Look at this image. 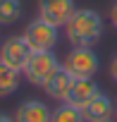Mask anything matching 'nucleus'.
Here are the masks:
<instances>
[{"label": "nucleus", "mask_w": 117, "mask_h": 122, "mask_svg": "<svg viewBox=\"0 0 117 122\" xmlns=\"http://www.w3.org/2000/svg\"><path fill=\"white\" fill-rule=\"evenodd\" d=\"M74 10H77L74 0H38V17L50 22L57 29L69 22Z\"/></svg>", "instance_id": "423d86ee"}, {"label": "nucleus", "mask_w": 117, "mask_h": 122, "mask_svg": "<svg viewBox=\"0 0 117 122\" xmlns=\"http://www.w3.org/2000/svg\"><path fill=\"white\" fill-rule=\"evenodd\" d=\"M24 38L29 41L31 50H53L57 46V26L36 17L34 22H29V26L24 31Z\"/></svg>", "instance_id": "20e7f679"}, {"label": "nucleus", "mask_w": 117, "mask_h": 122, "mask_svg": "<svg viewBox=\"0 0 117 122\" xmlns=\"http://www.w3.org/2000/svg\"><path fill=\"white\" fill-rule=\"evenodd\" d=\"M72 81H74V77L60 65L50 77H48V81L43 84V91L53 98V101H65L67 98V93H69V86H72Z\"/></svg>", "instance_id": "1a4fd4ad"}, {"label": "nucleus", "mask_w": 117, "mask_h": 122, "mask_svg": "<svg viewBox=\"0 0 117 122\" xmlns=\"http://www.w3.org/2000/svg\"><path fill=\"white\" fill-rule=\"evenodd\" d=\"M65 29L72 46H93L103 36V17L96 10L81 7V10H74Z\"/></svg>", "instance_id": "f257e3e1"}, {"label": "nucleus", "mask_w": 117, "mask_h": 122, "mask_svg": "<svg viewBox=\"0 0 117 122\" xmlns=\"http://www.w3.org/2000/svg\"><path fill=\"white\" fill-rule=\"evenodd\" d=\"M0 122H15V117H10V115H5V112H0Z\"/></svg>", "instance_id": "dca6fc26"}, {"label": "nucleus", "mask_w": 117, "mask_h": 122, "mask_svg": "<svg viewBox=\"0 0 117 122\" xmlns=\"http://www.w3.org/2000/svg\"><path fill=\"white\" fill-rule=\"evenodd\" d=\"M98 93H100V89H98V84H96L93 79H74L65 101L72 103V105H77V108H84V105H86L93 96H98Z\"/></svg>", "instance_id": "9d476101"}, {"label": "nucleus", "mask_w": 117, "mask_h": 122, "mask_svg": "<svg viewBox=\"0 0 117 122\" xmlns=\"http://www.w3.org/2000/svg\"><path fill=\"white\" fill-rule=\"evenodd\" d=\"M115 117H117V103H115Z\"/></svg>", "instance_id": "f3484780"}, {"label": "nucleus", "mask_w": 117, "mask_h": 122, "mask_svg": "<svg viewBox=\"0 0 117 122\" xmlns=\"http://www.w3.org/2000/svg\"><path fill=\"white\" fill-rule=\"evenodd\" d=\"M19 86V72L0 60V98H7Z\"/></svg>", "instance_id": "9b49d317"}, {"label": "nucleus", "mask_w": 117, "mask_h": 122, "mask_svg": "<svg viewBox=\"0 0 117 122\" xmlns=\"http://www.w3.org/2000/svg\"><path fill=\"white\" fill-rule=\"evenodd\" d=\"M31 55V46L24 36H10L3 46H0V60L5 65L15 67L17 72H24V65Z\"/></svg>", "instance_id": "39448f33"}, {"label": "nucleus", "mask_w": 117, "mask_h": 122, "mask_svg": "<svg viewBox=\"0 0 117 122\" xmlns=\"http://www.w3.org/2000/svg\"><path fill=\"white\" fill-rule=\"evenodd\" d=\"M110 22H112V26L117 29V0L112 3V7H110Z\"/></svg>", "instance_id": "4468645a"}, {"label": "nucleus", "mask_w": 117, "mask_h": 122, "mask_svg": "<svg viewBox=\"0 0 117 122\" xmlns=\"http://www.w3.org/2000/svg\"><path fill=\"white\" fill-rule=\"evenodd\" d=\"M50 122H84V115H81V108L62 101V105H57L53 110V117Z\"/></svg>", "instance_id": "f8f14e48"}, {"label": "nucleus", "mask_w": 117, "mask_h": 122, "mask_svg": "<svg viewBox=\"0 0 117 122\" xmlns=\"http://www.w3.org/2000/svg\"><path fill=\"white\" fill-rule=\"evenodd\" d=\"M62 62L57 60V55L53 50H31L26 65H24V77L29 79V84L34 86H43L48 81V77L60 67Z\"/></svg>", "instance_id": "f03ea898"}, {"label": "nucleus", "mask_w": 117, "mask_h": 122, "mask_svg": "<svg viewBox=\"0 0 117 122\" xmlns=\"http://www.w3.org/2000/svg\"><path fill=\"white\" fill-rule=\"evenodd\" d=\"M62 67L74 79H93L98 74V55L91 50V46H74L69 55L65 57Z\"/></svg>", "instance_id": "7ed1b4c3"}, {"label": "nucleus", "mask_w": 117, "mask_h": 122, "mask_svg": "<svg viewBox=\"0 0 117 122\" xmlns=\"http://www.w3.org/2000/svg\"><path fill=\"white\" fill-rule=\"evenodd\" d=\"M50 117H53V110L36 98L24 101L15 112V122H50Z\"/></svg>", "instance_id": "6e6552de"}, {"label": "nucleus", "mask_w": 117, "mask_h": 122, "mask_svg": "<svg viewBox=\"0 0 117 122\" xmlns=\"http://www.w3.org/2000/svg\"><path fill=\"white\" fill-rule=\"evenodd\" d=\"M105 122H112V120H105Z\"/></svg>", "instance_id": "a211bd4d"}, {"label": "nucleus", "mask_w": 117, "mask_h": 122, "mask_svg": "<svg viewBox=\"0 0 117 122\" xmlns=\"http://www.w3.org/2000/svg\"><path fill=\"white\" fill-rule=\"evenodd\" d=\"M110 77L115 79V84H117V55L112 57V65H110Z\"/></svg>", "instance_id": "2eb2a0df"}, {"label": "nucleus", "mask_w": 117, "mask_h": 122, "mask_svg": "<svg viewBox=\"0 0 117 122\" xmlns=\"http://www.w3.org/2000/svg\"><path fill=\"white\" fill-rule=\"evenodd\" d=\"M24 15V5L19 0H0V24H15Z\"/></svg>", "instance_id": "ddd939ff"}, {"label": "nucleus", "mask_w": 117, "mask_h": 122, "mask_svg": "<svg viewBox=\"0 0 117 122\" xmlns=\"http://www.w3.org/2000/svg\"><path fill=\"white\" fill-rule=\"evenodd\" d=\"M112 112H115V103H112V98L107 96V93H98V96H93L84 108H81V115H84V122H105V120H110L112 117Z\"/></svg>", "instance_id": "0eeeda50"}]
</instances>
